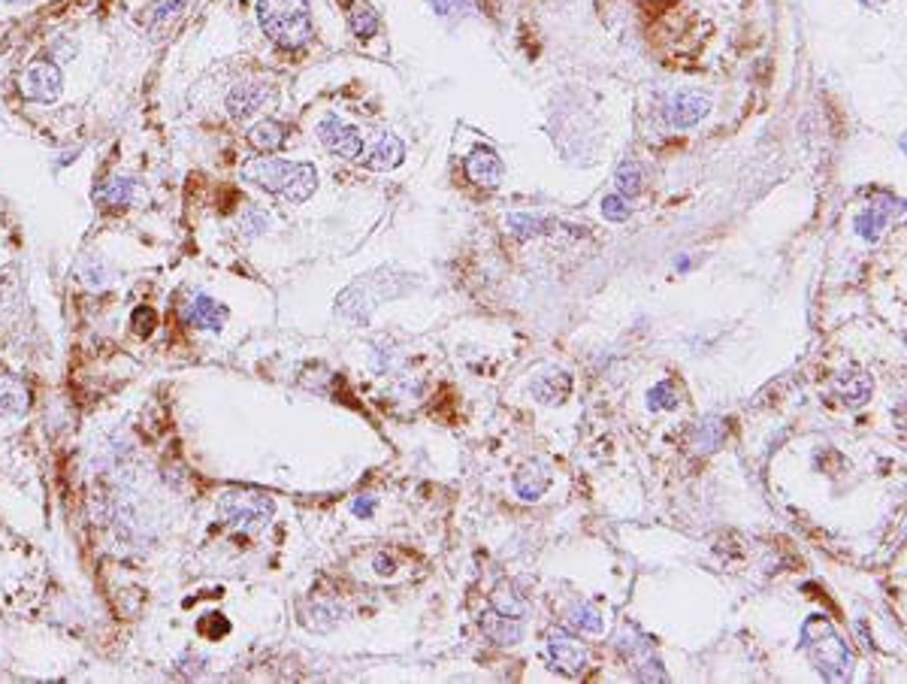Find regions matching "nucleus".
Instances as JSON below:
<instances>
[{
	"mask_svg": "<svg viewBox=\"0 0 907 684\" xmlns=\"http://www.w3.org/2000/svg\"><path fill=\"white\" fill-rule=\"evenodd\" d=\"M799 649L808 654L810 666L823 675V681L841 684L850 681L853 675V651L844 642V636L835 630V624L825 615H810L801 624Z\"/></svg>",
	"mask_w": 907,
	"mask_h": 684,
	"instance_id": "1",
	"label": "nucleus"
},
{
	"mask_svg": "<svg viewBox=\"0 0 907 684\" xmlns=\"http://www.w3.org/2000/svg\"><path fill=\"white\" fill-rule=\"evenodd\" d=\"M242 176L287 203H306L318 191V170L312 164H297V161L257 158L242 167Z\"/></svg>",
	"mask_w": 907,
	"mask_h": 684,
	"instance_id": "2",
	"label": "nucleus"
},
{
	"mask_svg": "<svg viewBox=\"0 0 907 684\" xmlns=\"http://www.w3.org/2000/svg\"><path fill=\"white\" fill-rule=\"evenodd\" d=\"M257 21L263 34L282 49H300L312 40V16L306 0H261Z\"/></svg>",
	"mask_w": 907,
	"mask_h": 684,
	"instance_id": "3",
	"label": "nucleus"
},
{
	"mask_svg": "<svg viewBox=\"0 0 907 684\" xmlns=\"http://www.w3.org/2000/svg\"><path fill=\"white\" fill-rule=\"evenodd\" d=\"M405 279L403 273H394V270H375V273L357 279L342 297L336 300V312L345 315L348 321H370L372 309L379 303H385L387 297H396L405 288Z\"/></svg>",
	"mask_w": 907,
	"mask_h": 684,
	"instance_id": "4",
	"label": "nucleus"
},
{
	"mask_svg": "<svg viewBox=\"0 0 907 684\" xmlns=\"http://www.w3.org/2000/svg\"><path fill=\"white\" fill-rule=\"evenodd\" d=\"M218 515L239 533H261L276 515V499L263 491H227L218 499Z\"/></svg>",
	"mask_w": 907,
	"mask_h": 684,
	"instance_id": "5",
	"label": "nucleus"
},
{
	"mask_svg": "<svg viewBox=\"0 0 907 684\" xmlns=\"http://www.w3.org/2000/svg\"><path fill=\"white\" fill-rule=\"evenodd\" d=\"M64 91V76L55 61H34L21 76V94L34 103H55Z\"/></svg>",
	"mask_w": 907,
	"mask_h": 684,
	"instance_id": "6",
	"label": "nucleus"
},
{
	"mask_svg": "<svg viewBox=\"0 0 907 684\" xmlns=\"http://www.w3.org/2000/svg\"><path fill=\"white\" fill-rule=\"evenodd\" d=\"M708 109H711V100L705 98V94H699V91H681V94H672V98H666V103H662V119H666V124H672V128H692V124H699L708 115Z\"/></svg>",
	"mask_w": 907,
	"mask_h": 684,
	"instance_id": "7",
	"label": "nucleus"
},
{
	"mask_svg": "<svg viewBox=\"0 0 907 684\" xmlns=\"http://www.w3.org/2000/svg\"><path fill=\"white\" fill-rule=\"evenodd\" d=\"M548 664L554 672L566 675V679H578L590 664V651L578 639L559 633V636H551V642H548Z\"/></svg>",
	"mask_w": 907,
	"mask_h": 684,
	"instance_id": "8",
	"label": "nucleus"
},
{
	"mask_svg": "<svg viewBox=\"0 0 907 684\" xmlns=\"http://www.w3.org/2000/svg\"><path fill=\"white\" fill-rule=\"evenodd\" d=\"M318 139L339 158L357 161L364 154V134L357 128H351V124L333 119V115L318 124Z\"/></svg>",
	"mask_w": 907,
	"mask_h": 684,
	"instance_id": "9",
	"label": "nucleus"
},
{
	"mask_svg": "<svg viewBox=\"0 0 907 684\" xmlns=\"http://www.w3.org/2000/svg\"><path fill=\"white\" fill-rule=\"evenodd\" d=\"M357 161L366 167V170H372V173L396 170V167H400L403 161H405V145H403V139H400V137L381 134L379 139H375V145H370V152L360 154Z\"/></svg>",
	"mask_w": 907,
	"mask_h": 684,
	"instance_id": "10",
	"label": "nucleus"
},
{
	"mask_svg": "<svg viewBox=\"0 0 907 684\" xmlns=\"http://www.w3.org/2000/svg\"><path fill=\"white\" fill-rule=\"evenodd\" d=\"M503 173H505L503 158L493 149H488V145L475 149L466 158V176L478 188H497L499 182H503Z\"/></svg>",
	"mask_w": 907,
	"mask_h": 684,
	"instance_id": "11",
	"label": "nucleus"
},
{
	"mask_svg": "<svg viewBox=\"0 0 907 684\" xmlns=\"http://www.w3.org/2000/svg\"><path fill=\"white\" fill-rule=\"evenodd\" d=\"M548 488H551V467L544 460H527L518 473H514V494H518L523 503H536Z\"/></svg>",
	"mask_w": 907,
	"mask_h": 684,
	"instance_id": "12",
	"label": "nucleus"
},
{
	"mask_svg": "<svg viewBox=\"0 0 907 684\" xmlns=\"http://www.w3.org/2000/svg\"><path fill=\"white\" fill-rule=\"evenodd\" d=\"M895 209H902V200H895L892 194H883L880 197V203H874L872 209H865L862 216L853 222V227H856V233L865 242H877V237L883 233V227L889 224V218H892V212Z\"/></svg>",
	"mask_w": 907,
	"mask_h": 684,
	"instance_id": "13",
	"label": "nucleus"
},
{
	"mask_svg": "<svg viewBox=\"0 0 907 684\" xmlns=\"http://www.w3.org/2000/svg\"><path fill=\"white\" fill-rule=\"evenodd\" d=\"M267 100H270V91H267L263 85H257V83H242V85H236L231 94H227V113H231L233 119L246 122V119H252V115H254L257 109H261Z\"/></svg>",
	"mask_w": 907,
	"mask_h": 684,
	"instance_id": "14",
	"label": "nucleus"
},
{
	"mask_svg": "<svg viewBox=\"0 0 907 684\" xmlns=\"http://www.w3.org/2000/svg\"><path fill=\"white\" fill-rule=\"evenodd\" d=\"M572 391V376L566 370H548L533 379V397L544 406H557Z\"/></svg>",
	"mask_w": 907,
	"mask_h": 684,
	"instance_id": "15",
	"label": "nucleus"
},
{
	"mask_svg": "<svg viewBox=\"0 0 907 684\" xmlns=\"http://www.w3.org/2000/svg\"><path fill=\"white\" fill-rule=\"evenodd\" d=\"M481 630H484V636H490L497 645H514V642H520V636H523V624L518 617L503 615V612H497V609H488V612L481 615Z\"/></svg>",
	"mask_w": 907,
	"mask_h": 684,
	"instance_id": "16",
	"label": "nucleus"
},
{
	"mask_svg": "<svg viewBox=\"0 0 907 684\" xmlns=\"http://www.w3.org/2000/svg\"><path fill=\"white\" fill-rule=\"evenodd\" d=\"M872 391H874V379L868 376L865 370H859V366H853L847 376L838 379V394L847 406H865Z\"/></svg>",
	"mask_w": 907,
	"mask_h": 684,
	"instance_id": "17",
	"label": "nucleus"
},
{
	"mask_svg": "<svg viewBox=\"0 0 907 684\" xmlns=\"http://www.w3.org/2000/svg\"><path fill=\"white\" fill-rule=\"evenodd\" d=\"M224 315H227V309L218 306L215 300L206 297V294H197L194 303H191V325H194L197 330L218 334V330L224 327Z\"/></svg>",
	"mask_w": 907,
	"mask_h": 684,
	"instance_id": "18",
	"label": "nucleus"
},
{
	"mask_svg": "<svg viewBox=\"0 0 907 684\" xmlns=\"http://www.w3.org/2000/svg\"><path fill=\"white\" fill-rule=\"evenodd\" d=\"M31 406V394H27L25 381L4 376L0 379V415H25Z\"/></svg>",
	"mask_w": 907,
	"mask_h": 684,
	"instance_id": "19",
	"label": "nucleus"
},
{
	"mask_svg": "<svg viewBox=\"0 0 907 684\" xmlns=\"http://www.w3.org/2000/svg\"><path fill=\"white\" fill-rule=\"evenodd\" d=\"M723 443H726V424H723V418L708 415L692 428V445H696V452L711 454V452H717Z\"/></svg>",
	"mask_w": 907,
	"mask_h": 684,
	"instance_id": "20",
	"label": "nucleus"
},
{
	"mask_svg": "<svg viewBox=\"0 0 907 684\" xmlns=\"http://www.w3.org/2000/svg\"><path fill=\"white\" fill-rule=\"evenodd\" d=\"M285 139H287V128H285L282 122H276V119H267V122L254 124V128L248 130V143H252L257 152L282 149Z\"/></svg>",
	"mask_w": 907,
	"mask_h": 684,
	"instance_id": "21",
	"label": "nucleus"
},
{
	"mask_svg": "<svg viewBox=\"0 0 907 684\" xmlns=\"http://www.w3.org/2000/svg\"><path fill=\"white\" fill-rule=\"evenodd\" d=\"M134 185L137 182L130 179V176H109V179H103L98 188H94V197H98V203L103 206H124L130 200V194H134Z\"/></svg>",
	"mask_w": 907,
	"mask_h": 684,
	"instance_id": "22",
	"label": "nucleus"
},
{
	"mask_svg": "<svg viewBox=\"0 0 907 684\" xmlns=\"http://www.w3.org/2000/svg\"><path fill=\"white\" fill-rule=\"evenodd\" d=\"M348 25H351V34L354 36H360V40H370V36L379 34V12L372 10V6H366V4H357V6H351V12H348Z\"/></svg>",
	"mask_w": 907,
	"mask_h": 684,
	"instance_id": "23",
	"label": "nucleus"
},
{
	"mask_svg": "<svg viewBox=\"0 0 907 684\" xmlns=\"http://www.w3.org/2000/svg\"><path fill=\"white\" fill-rule=\"evenodd\" d=\"M566 621H569V627L584 630V633H599L602 630V612L593 602H575L569 615H566Z\"/></svg>",
	"mask_w": 907,
	"mask_h": 684,
	"instance_id": "24",
	"label": "nucleus"
},
{
	"mask_svg": "<svg viewBox=\"0 0 907 684\" xmlns=\"http://www.w3.org/2000/svg\"><path fill=\"white\" fill-rule=\"evenodd\" d=\"M508 227H512L514 237L533 240V237H542V233L548 231L551 224L544 222V218H538V216H527V212H512V216H508Z\"/></svg>",
	"mask_w": 907,
	"mask_h": 684,
	"instance_id": "25",
	"label": "nucleus"
},
{
	"mask_svg": "<svg viewBox=\"0 0 907 684\" xmlns=\"http://www.w3.org/2000/svg\"><path fill=\"white\" fill-rule=\"evenodd\" d=\"M614 185H617V194L623 197H636L638 191H641V170H638V164L636 161H623L621 167H617V176H614Z\"/></svg>",
	"mask_w": 907,
	"mask_h": 684,
	"instance_id": "26",
	"label": "nucleus"
},
{
	"mask_svg": "<svg viewBox=\"0 0 907 684\" xmlns=\"http://www.w3.org/2000/svg\"><path fill=\"white\" fill-rule=\"evenodd\" d=\"M490 609H497V612H503V615L518 617V615H523V600L518 597V594H514L512 585H499L497 591L490 594Z\"/></svg>",
	"mask_w": 907,
	"mask_h": 684,
	"instance_id": "27",
	"label": "nucleus"
},
{
	"mask_svg": "<svg viewBox=\"0 0 907 684\" xmlns=\"http://www.w3.org/2000/svg\"><path fill=\"white\" fill-rule=\"evenodd\" d=\"M677 403H681V394H677V388L672 385V381H660V385L647 394V406H651V412H669V409H675Z\"/></svg>",
	"mask_w": 907,
	"mask_h": 684,
	"instance_id": "28",
	"label": "nucleus"
},
{
	"mask_svg": "<svg viewBox=\"0 0 907 684\" xmlns=\"http://www.w3.org/2000/svg\"><path fill=\"white\" fill-rule=\"evenodd\" d=\"M602 216L608 218V222L621 224V222H626V216H629V206H626V200L621 194H608L602 200Z\"/></svg>",
	"mask_w": 907,
	"mask_h": 684,
	"instance_id": "29",
	"label": "nucleus"
},
{
	"mask_svg": "<svg viewBox=\"0 0 907 684\" xmlns=\"http://www.w3.org/2000/svg\"><path fill=\"white\" fill-rule=\"evenodd\" d=\"M154 325H158V318H154V312L149 306H139L137 312H134V334L137 336H149Z\"/></svg>",
	"mask_w": 907,
	"mask_h": 684,
	"instance_id": "30",
	"label": "nucleus"
},
{
	"mask_svg": "<svg viewBox=\"0 0 907 684\" xmlns=\"http://www.w3.org/2000/svg\"><path fill=\"white\" fill-rule=\"evenodd\" d=\"M375 506H379V499H375L372 494H366V497H357V499H354V503H351V512L357 515V518H372Z\"/></svg>",
	"mask_w": 907,
	"mask_h": 684,
	"instance_id": "31",
	"label": "nucleus"
},
{
	"mask_svg": "<svg viewBox=\"0 0 907 684\" xmlns=\"http://www.w3.org/2000/svg\"><path fill=\"white\" fill-rule=\"evenodd\" d=\"M460 6H463V0H433V10H436L439 16H451Z\"/></svg>",
	"mask_w": 907,
	"mask_h": 684,
	"instance_id": "32",
	"label": "nucleus"
},
{
	"mask_svg": "<svg viewBox=\"0 0 907 684\" xmlns=\"http://www.w3.org/2000/svg\"><path fill=\"white\" fill-rule=\"evenodd\" d=\"M394 570H396V561L390 554H379V557H375V572H379V576H390Z\"/></svg>",
	"mask_w": 907,
	"mask_h": 684,
	"instance_id": "33",
	"label": "nucleus"
},
{
	"mask_svg": "<svg viewBox=\"0 0 907 684\" xmlns=\"http://www.w3.org/2000/svg\"><path fill=\"white\" fill-rule=\"evenodd\" d=\"M10 4H27V0H10Z\"/></svg>",
	"mask_w": 907,
	"mask_h": 684,
	"instance_id": "34",
	"label": "nucleus"
},
{
	"mask_svg": "<svg viewBox=\"0 0 907 684\" xmlns=\"http://www.w3.org/2000/svg\"><path fill=\"white\" fill-rule=\"evenodd\" d=\"M862 4H865V6H872V4H874V0H862Z\"/></svg>",
	"mask_w": 907,
	"mask_h": 684,
	"instance_id": "35",
	"label": "nucleus"
}]
</instances>
